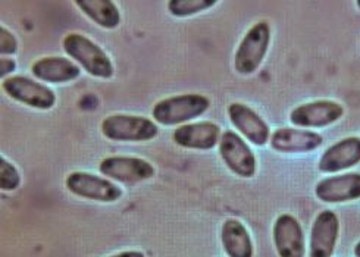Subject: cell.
Instances as JSON below:
<instances>
[{
  "instance_id": "9c48e42d",
  "label": "cell",
  "mask_w": 360,
  "mask_h": 257,
  "mask_svg": "<svg viewBox=\"0 0 360 257\" xmlns=\"http://www.w3.org/2000/svg\"><path fill=\"white\" fill-rule=\"evenodd\" d=\"M345 115V109L333 100L309 102L294 107L290 114L292 125L302 128H323L328 126Z\"/></svg>"
},
{
  "instance_id": "5bb4252c",
  "label": "cell",
  "mask_w": 360,
  "mask_h": 257,
  "mask_svg": "<svg viewBox=\"0 0 360 257\" xmlns=\"http://www.w3.org/2000/svg\"><path fill=\"white\" fill-rule=\"evenodd\" d=\"M221 128L215 122L184 124L174 131V141L184 149L210 150L221 141Z\"/></svg>"
},
{
  "instance_id": "2e32d148",
  "label": "cell",
  "mask_w": 360,
  "mask_h": 257,
  "mask_svg": "<svg viewBox=\"0 0 360 257\" xmlns=\"http://www.w3.org/2000/svg\"><path fill=\"white\" fill-rule=\"evenodd\" d=\"M360 162V138L349 137L333 144L321 156L318 168L323 173H335Z\"/></svg>"
},
{
  "instance_id": "6da1fadb",
  "label": "cell",
  "mask_w": 360,
  "mask_h": 257,
  "mask_svg": "<svg viewBox=\"0 0 360 257\" xmlns=\"http://www.w3.org/2000/svg\"><path fill=\"white\" fill-rule=\"evenodd\" d=\"M209 106V99L202 94L172 95V98L158 102L152 110V115L160 125L172 126L202 117Z\"/></svg>"
},
{
  "instance_id": "ac0fdd59",
  "label": "cell",
  "mask_w": 360,
  "mask_h": 257,
  "mask_svg": "<svg viewBox=\"0 0 360 257\" xmlns=\"http://www.w3.org/2000/svg\"><path fill=\"white\" fill-rule=\"evenodd\" d=\"M221 241L228 257H253L250 234L238 219L230 218L222 223Z\"/></svg>"
},
{
  "instance_id": "3957f363",
  "label": "cell",
  "mask_w": 360,
  "mask_h": 257,
  "mask_svg": "<svg viewBox=\"0 0 360 257\" xmlns=\"http://www.w3.org/2000/svg\"><path fill=\"white\" fill-rule=\"evenodd\" d=\"M271 27L266 21L255 24L241 40L234 56V68L240 75H250L257 71L269 49Z\"/></svg>"
},
{
  "instance_id": "277c9868",
  "label": "cell",
  "mask_w": 360,
  "mask_h": 257,
  "mask_svg": "<svg viewBox=\"0 0 360 257\" xmlns=\"http://www.w3.org/2000/svg\"><path fill=\"white\" fill-rule=\"evenodd\" d=\"M158 133V125L143 117L115 114L105 118L102 122V134L113 141H149Z\"/></svg>"
},
{
  "instance_id": "603a6c76",
  "label": "cell",
  "mask_w": 360,
  "mask_h": 257,
  "mask_svg": "<svg viewBox=\"0 0 360 257\" xmlns=\"http://www.w3.org/2000/svg\"><path fill=\"white\" fill-rule=\"evenodd\" d=\"M15 68H16V63H15L13 59H11V58L0 59V70H2V71H0V74H2V78H5L6 74L13 72Z\"/></svg>"
},
{
  "instance_id": "4fadbf2b",
  "label": "cell",
  "mask_w": 360,
  "mask_h": 257,
  "mask_svg": "<svg viewBox=\"0 0 360 257\" xmlns=\"http://www.w3.org/2000/svg\"><path fill=\"white\" fill-rule=\"evenodd\" d=\"M226 112L231 124L255 146H264L271 140L268 124L252 107L243 103H231Z\"/></svg>"
},
{
  "instance_id": "d4e9b609",
  "label": "cell",
  "mask_w": 360,
  "mask_h": 257,
  "mask_svg": "<svg viewBox=\"0 0 360 257\" xmlns=\"http://www.w3.org/2000/svg\"><path fill=\"white\" fill-rule=\"evenodd\" d=\"M354 256H356V257H360V241L354 246Z\"/></svg>"
},
{
  "instance_id": "9a60e30c",
  "label": "cell",
  "mask_w": 360,
  "mask_h": 257,
  "mask_svg": "<svg viewBox=\"0 0 360 257\" xmlns=\"http://www.w3.org/2000/svg\"><path fill=\"white\" fill-rule=\"evenodd\" d=\"M322 136L309 130L280 128L269 140L271 147L278 153H309L322 146Z\"/></svg>"
},
{
  "instance_id": "52a82bcc",
  "label": "cell",
  "mask_w": 360,
  "mask_h": 257,
  "mask_svg": "<svg viewBox=\"0 0 360 257\" xmlns=\"http://www.w3.org/2000/svg\"><path fill=\"white\" fill-rule=\"evenodd\" d=\"M219 154L226 168L241 178H252L257 169V160L252 149L234 131H225L219 141Z\"/></svg>"
},
{
  "instance_id": "cb8c5ba5",
  "label": "cell",
  "mask_w": 360,
  "mask_h": 257,
  "mask_svg": "<svg viewBox=\"0 0 360 257\" xmlns=\"http://www.w3.org/2000/svg\"><path fill=\"white\" fill-rule=\"evenodd\" d=\"M110 257H146L141 251H136V250H128V251H122L118 254H113Z\"/></svg>"
},
{
  "instance_id": "ffe728a7",
  "label": "cell",
  "mask_w": 360,
  "mask_h": 257,
  "mask_svg": "<svg viewBox=\"0 0 360 257\" xmlns=\"http://www.w3.org/2000/svg\"><path fill=\"white\" fill-rule=\"evenodd\" d=\"M217 4L218 2H214V0H171L168 2V9L175 17L183 18L207 11Z\"/></svg>"
},
{
  "instance_id": "30bf717a",
  "label": "cell",
  "mask_w": 360,
  "mask_h": 257,
  "mask_svg": "<svg viewBox=\"0 0 360 257\" xmlns=\"http://www.w3.org/2000/svg\"><path fill=\"white\" fill-rule=\"evenodd\" d=\"M274 244L280 257H304L306 244L300 222L292 215L276 218L272 228Z\"/></svg>"
},
{
  "instance_id": "7402d4cb",
  "label": "cell",
  "mask_w": 360,
  "mask_h": 257,
  "mask_svg": "<svg viewBox=\"0 0 360 257\" xmlns=\"http://www.w3.org/2000/svg\"><path fill=\"white\" fill-rule=\"evenodd\" d=\"M18 51V41L15 36L6 28H0V53L2 55H13Z\"/></svg>"
},
{
  "instance_id": "ba28073f",
  "label": "cell",
  "mask_w": 360,
  "mask_h": 257,
  "mask_svg": "<svg viewBox=\"0 0 360 257\" xmlns=\"http://www.w3.org/2000/svg\"><path fill=\"white\" fill-rule=\"evenodd\" d=\"M2 87L9 98L30 107L47 110L52 109L56 103V95L51 88L37 81H32L27 77L8 78L4 81Z\"/></svg>"
},
{
  "instance_id": "8992f818",
  "label": "cell",
  "mask_w": 360,
  "mask_h": 257,
  "mask_svg": "<svg viewBox=\"0 0 360 257\" xmlns=\"http://www.w3.org/2000/svg\"><path fill=\"white\" fill-rule=\"evenodd\" d=\"M65 184L72 195L94 202L113 203L122 197V190L118 185L89 172H72Z\"/></svg>"
},
{
  "instance_id": "7a4b0ae2",
  "label": "cell",
  "mask_w": 360,
  "mask_h": 257,
  "mask_svg": "<svg viewBox=\"0 0 360 257\" xmlns=\"http://www.w3.org/2000/svg\"><path fill=\"white\" fill-rule=\"evenodd\" d=\"M63 51L75 59L86 72L96 78L108 79L113 75V65L109 56L102 51L101 46L83 34L71 33L65 37Z\"/></svg>"
},
{
  "instance_id": "d6986e66",
  "label": "cell",
  "mask_w": 360,
  "mask_h": 257,
  "mask_svg": "<svg viewBox=\"0 0 360 257\" xmlns=\"http://www.w3.org/2000/svg\"><path fill=\"white\" fill-rule=\"evenodd\" d=\"M75 5L97 25L112 29L121 22L118 6L110 0H79Z\"/></svg>"
},
{
  "instance_id": "8fae6325",
  "label": "cell",
  "mask_w": 360,
  "mask_h": 257,
  "mask_svg": "<svg viewBox=\"0 0 360 257\" xmlns=\"http://www.w3.org/2000/svg\"><path fill=\"white\" fill-rule=\"evenodd\" d=\"M340 234V220L333 211H322L310 232L309 257H333Z\"/></svg>"
},
{
  "instance_id": "484cf974",
  "label": "cell",
  "mask_w": 360,
  "mask_h": 257,
  "mask_svg": "<svg viewBox=\"0 0 360 257\" xmlns=\"http://www.w3.org/2000/svg\"><path fill=\"white\" fill-rule=\"evenodd\" d=\"M356 5H357V8L360 9V0H359V2H356Z\"/></svg>"
},
{
  "instance_id": "e0dca14e",
  "label": "cell",
  "mask_w": 360,
  "mask_h": 257,
  "mask_svg": "<svg viewBox=\"0 0 360 257\" xmlns=\"http://www.w3.org/2000/svg\"><path fill=\"white\" fill-rule=\"evenodd\" d=\"M31 72L41 81L62 84L78 78L81 70L74 62L59 56H49L32 63Z\"/></svg>"
},
{
  "instance_id": "7c38bea8",
  "label": "cell",
  "mask_w": 360,
  "mask_h": 257,
  "mask_svg": "<svg viewBox=\"0 0 360 257\" xmlns=\"http://www.w3.org/2000/svg\"><path fill=\"white\" fill-rule=\"evenodd\" d=\"M316 197L323 203H346L360 199V173L328 176L315 187Z\"/></svg>"
},
{
  "instance_id": "44dd1931",
  "label": "cell",
  "mask_w": 360,
  "mask_h": 257,
  "mask_svg": "<svg viewBox=\"0 0 360 257\" xmlns=\"http://www.w3.org/2000/svg\"><path fill=\"white\" fill-rule=\"evenodd\" d=\"M21 176L9 160L0 159V188L4 191H13L20 187Z\"/></svg>"
},
{
  "instance_id": "5b68a950",
  "label": "cell",
  "mask_w": 360,
  "mask_h": 257,
  "mask_svg": "<svg viewBox=\"0 0 360 257\" xmlns=\"http://www.w3.org/2000/svg\"><path fill=\"white\" fill-rule=\"evenodd\" d=\"M99 171L108 178L125 185H134L155 176V168L152 164L141 157L129 156L105 157L99 164Z\"/></svg>"
}]
</instances>
